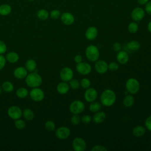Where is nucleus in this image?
Instances as JSON below:
<instances>
[{
	"mask_svg": "<svg viewBox=\"0 0 151 151\" xmlns=\"http://www.w3.org/2000/svg\"><path fill=\"white\" fill-rule=\"evenodd\" d=\"M116 94L115 92L111 89H106L101 94V104L106 107H111L116 102Z\"/></svg>",
	"mask_w": 151,
	"mask_h": 151,
	"instance_id": "nucleus-1",
	"label": "nucleus"
},
{
	"mask_svg": "<svg viewBox=\"0 0 151 151\" xmlns=\"http://www.w3.org/2000/svg\"><path fill=\"white\" fill-rule=\"evenodd\" d=\"M25 78L26 84L31 88L39 87L42 83V77L35 71L28 74Z\"/></svg>",
	"mask_w": 151,
	"mask_h": 151,
	"instance_id": "nucleus-2",
	"label": "nucleus"
},
{
	"mask_svg": "<svg viewBox=\"0 0 151 151\" xmlns=\"http://www.w3.org/2000/svg\"><path fill=\"white\" fill-rule=\"evenodd\" d=\"M86 58L91 62H96L100 57V51L97 46L95 45H90L87 47L85 50Z\"/></svg>",
	"mask_w": 151,
	"mask_h": 151,
	"instance_id": "nucleus-3",
	"label": "nucleus"
},
{
	"mask_svg": "<svg viewBox=\"0 0 151 151\" xmlns=\"http://www.w3.org/2000/svg\"><path fill=\"white\" fill-rule=\"evenodd\" d=\"M127 91L131 94H136L140 90V85L139 81L135 78H129L126 80L125 84Z\"/></svg>",
	"mask_w": 151,
	"mask_h": 151,
	"instance_id": "nucleus-4",
	"label": "nucleus"
},
{
	"mask_svg": "<svg viewBox=\"0 0 151 151\" xmlns=\"http://www.w3.org/2000/svg\"><path fill=\"white\" fill-rule=\"evenodd\" d=\"M85 109V104L79 100H76L72 101L69 106L70 111L73 114H79L81 113Z\"/></svg>",
	"mask_w": 151,
	"mask_h": 151,
	"instance_id": "nucleus-5",
	"label": "nucleus"
},
{
	"mask_svg": "<svg viewBox=\"0 0 151 151\" xmlns=\"http://www.w3.org/2000/svg\"><path fill=\"white\" fill-rule=\"evenodd\" d=\"M30 98L35 102L41 101L44 98V92L39 87L32 88L29 93Z\"/></svg>",
	"mask_w": 151,
	"mask_h": 151,
	"instance_id": "nucleus-6",
	"label": "nucleus"
},
{
	"mask_svg": "<svg viewBox=\"0 0 151 151\" xmlns=\"http://www.w3.org/2000/svg\"><path fill=\"white\" fill-rule=\"evenodd\" d=\"M7 114L11 119L15 120L21 117L22 116V111L18 106H12L8 108Z\"/></svg>",
	"mask_w": 151,
	"mask_h": 151,
	"instance_id": "nucleus-7",
	"label": "nucleus"
},
{
	"mask_svg": "<svg viewBox=\"0 0 151 151\" xmlns=\"http://www.w3.org/2000/svg\"><path fill=\"white\" fill-rule=\"evenodd\" d=\"M86 141L81 137H75L72 142V147L75 151H84L86 150Z\"/></svg>",
	"mask_w": 151,
	"mask_h": 151,
	"instance_id": "nucleus-8",
	"label": "nucleus"
},
{
	"mask_svg": "<svg viewBox=\"0 0 151 151\" xmlns=\"http://www.w3.org/2000/svg\"><path fill=\"white\" fill-rule=\"evenodd\" d=\"M73 76L74 72L73 70L68 67H65L60 70V77L63 81H70L72 78H73Z\"/></svg>",
	"mask_w": 151,
	"mask_h": 151,
	"instance_id": "nucleus-9",
	"label": "nucleus"
},
{
	"mask_svg": "<svg viewBox=\"0 0 151 151\" xmlns=\"http://www.w3.org/2000/svg\"><path fill=\"white\" fill-rule=\"evenodd\" d=\"M76 71L81 75H88L89 74L92 68L91 65L86 62H81L76 64Z\"/></svg>",
	"mask_w": 151,
	"mask_h": 151,
	"instance_id": "nucleus-10",
	"label": "nucleus"
},
{
	"mask_svg": "<svg viewBox=\"0 0 151 151\" xmlns=\"http://www.w3.org/2000/svg\"><path fill=\"white\" fill-rule=\"evenodd\" d=\"M98 93L96 88L93 87H88L86 89L84 94V97L86 101L88 103H91L96 101L97 98Z\"/></svg>",
	"mask_w": 151,
	"mask_h": 151,
	"instance_id": "nucleus-11",
	"label": "nucleus"
},
{
	"mask_svg": "<svg viewBox=\"0 0 151 151\" xmlns=\"http://www.w3.org/2000/svg\"><path fill=\"white\" fill-rule=\"evenodd\" d=\"M70 134V130L67 126L59 127L55 130V134L57 138L61 140H64L68 138Z\"/></svg>",
	"mask_w": 151,
	"mask_h": 151,
	"instance_id": "nucleus-12",
	"label": "nucleus"
},
{
	"mask_svg": "<svg viewBox=\"0 0 151 151\" xmlns=\"http://www.w3.org/2000/svg\"><path fill=\"white\" fill-rule=\"evenodd\" d=\"M94 69L99 74H104L109 70L108 63L104 60H98L95 62Z\"/></svg>",
	"mask_w": 151,
	"mask_h": 151,
	"instance_id": "nucleus-13",
	"label": "nucleus"
},
{
	"mask_svg": "<svg viewBox=\"0 0 151 151\" xmlns=\"http://www.w3.org/2000/svg\"><path fill=\"white\" fill-rule=\"evenodd\" d=\"M131 16L134 21H140L145 17V11L141 8H136L132 11Z\"/></svg>",
	"mask_w": 151,
	"mask_h": 151,
	"instance_id": "nucleus-14",
	"label": "nucleus"
},
{
	"mask_svg": "<svg viewBox=\"0 0 151 151\" xmlns=\"http://www.w3.org/2000/svg\"><path fill=\"white\" fill-rule=\"evenodd\" d=\"M61 20L64 24L70 25L74 23L75 19L72 14L68 12H65L61 15Z\"/></svg>",
	"mask_w": 151,
	"mask_h": 151,
	"instance_id": "nucleus-15",
	"label": "nucleus"
},
{
	"mask_svg": "<svg viewBox=\"0 0 151 151\" xmlns=\"http://www.w3.org/2000/svg\"><path fill=\"white\" fill-rule=\"evenodd\" d=\"M98 35V30L95 27H90L87 29L85 32V37L87 40L93 41L95 40Z\"/></svg>",
	"mask_w": 151,
	"mask_h": 151,
	"instance_id": "nucleus-16",
	"label": "nucleus"
},
{
	"mask_svg": "<svg viewBox=\"0 0 151 151\" xmlns=\"http://www.w3.org/2000/svg\"><path fill=\"white\" fill-rule=\"evenodd\" d=\"M116 60L120 64H126L129 60V54L126 51L120 50L117 53Z\"/></svg>",
	"mask_w": 151,
	"mask_h": 151,
	"instance_id": "nucleus-17",
	"label": "nucleus"
},
{
	"mask_svg": "<svg viewBox=\"0 0 151 151\" xmlns=\"http://www.w3.org/2000/svg\"><path fill=\"white\" fill-rule=\"evenodd\" d=\"M13 74L15 78L18 79H24L27 76L28 71L25 68V67L20 66L18 67H17L14 70Z\"/></svg>",
	"mask_w": 151,
	"mask_h": 151,
	"instance_id": "nucleus-18",
	"label": "nucleus"
},
{
	"mask_svg": "<svg viewBox=\"0 0 151 151\" xmlns=\"http://www.w3.org/2000/svg\"><path fill=\"white\" fill-rule=\"evenodd\" d=\"M106 118V113L103 111H98L95 113L92 117V120L96 124H100L103 123Z\"/></svg>",
	"mask_w": 151,
	"mask_h": 151,
	"instance_id": "nucleus-19",
	"label": "nucleus"
},
{
	"mask_svg": "<svg viewBox=\"0 0 151 151\" xmlns=\"http://www.w3.org/2000/svg\"><path fill=\"white\" fill-rule=\"evenodd\" d=\"M56 89L59 94H65L70 90V86L67 82L63 81L57 84Z\"/></svg>",
	"mask_w": 151,
	"mask_h": 151,
	"instance_id": "nucleus-20",
	"label": "nucleus"
},
{
	"mask_svg": "<svg viewBox=\"0 0 151 151\" xmlns=\"http://www.w3.org/2000/svg\"><path fill=\"white\" fill-rule=\"evenodd\" d=\"M5 58H6V60L9 63L14 64V63H16L19 60V56L18 54L16 52L11 51L6 54V55H5Z\"/></svg>",
	"mask_w": 151,
	"mask_h": 151,
	"instance_id": "nucleus-21",
	"label": "nucleus"
},
{
	"mask_svg": "<svg viewBox=\"0 0 151 151\" xmlns=\"http://www.w3.org/2000/svg\"><path fill=\"white\" fill-rule=\"evenodd\" d=\"M145 133H146V127L141 125L136 126L132 130L133 134L137 137H139L143 136L145 134Z\"/></svg>",
	"mask_w": 151,
	"mask_h": 151,
	"instance_id": "nucleus-22",
	"label": "nucleus"
},
{
	"mask_svg": "<svg viewBox=\"0 0 151 151\" xmlns=\"http://www.w3.org/2000/svg\"><path fill=\"white\" fill-rule=\"evenodd\" d=\"M25 67L29 72H34L37 68V63L33 59H29L27 60L25 64Z\"/></svg>",
	"mask_w": 151,
	"mask_h": 151,
	"instance_id": "nucleus-23",
	"label": "nucleus"
},
{
	"mask_svg": "<svg viewBox=\"0 0 151 151\" xmlns=\"http://www.w3.org/2000/svg\"><path fill=\"white\" fill-rule=\"evenodd\" d=\"M12 8L10 5L4 4L0 5V15L2 16H7L11 14Z\"/></svg>",
	"mask_w": 151,
	"mask_h": 151,
	"instance_id": "nucleus-24",
	"label": "nucleus"
},
{
	"mask_svg": "<svg viewBox=\"0 0 151 151\" xmlns=\"http://www.w3.org/2000/svg\"><path fill=\"white\" fill-rule=\"evenodd\" d=\"M134 103V97L130 94L126 95L123 100V104L124 106L126 107H132Z\"/></svg>",
	"mask_w": 151,
	"mask_h": 151,
	"instance_id": "nucleus-25",
	"label": "nucleus"
},
{
	"mask_svg": "<svg viewBox=\"0 0 151 151\" xmlns=\"http://www.w3.org/2000/svg\"><path fill=\"white\" fill-rule=\"evenodd\" d=\"M37 16L40 20H46L48 18L50 14L48 11L45 9H40L37 12Z\"/></svg>",
	"mask_w": 151,
	"mask_h": 151,
	"instance_id": "nucleus-26",
	"label": "nucleus"
},
{
	"mask_svg": "<svg viewBox=\"0 0 151 151\" xmlns=\"http://www.w3.org/2000/svg\"><path fill=\"white\" fill-rule=\"evenodd\" d=\"M127 47L131 51H137L140 48V44L136 40H132L127 44Z\"/></svg>",
	"mask_w": 151,
	"mask_h": 151,
	"instance_id": "nucleus-27",
	"label": "nucleus"
},
{
	"mask_svg": "<svg viewBox=\"0 0 151 151\" xmlns=\"http://www.w3.org/2000/svg\"><path fill=\"white\" fill-rule=\"evenodd\" d=\"M1 87H2V90H4L6 93H11L13 91L14 89V84L11 81H4L2 83Z\"/></svg>",
	"mask_w": 151,
	"mask_h": 151,
	"instance_id": "nucleus-28",
	"label": "nucleus"
},
{
	"mask_svg": "<svg viewBox=\"0 0 151 151\" xmlns=\"http://www.w3.org/2000/svg\"><path fill=\"white\" fill-rule=\"evenodd\" d=\"M22 116L27 120H32L34 117V113L31 109L26 108L22 111Z\"/></svg>",
	"mask_w": 151,
	"mask_h": 151,
	"instance_id": "nucleus-29",
	"label": "nucleus"
},
{
	"mask_svg": "<svg viewBox=\"0 0 151 151\" xmlns=\"http://www.w3.org/2000/svg\"><path fill=\"white\" fill-rule=\"evenodd\" d=\"M29 94L28 90L25 87H20L16 91V95L18 97L24 99L27 97Z\"/></svg>",
	"mask_w": 151,
	"mask_h": 151,
	"instance_id": "nucleus-30",
	"label": "nucleus"
},
{
	"mask_svg": "<svg viewBox=\"0 0 151 151\" xmlns=\"http://www.w3.org/2000/svg\"><path fill=\"white\" fill-rule=\"evenodd\" d=\"M89 110L91 112H93V113H96L98 111H99L101 109V104L99 102H96V101H93L91 103H90V104L89 105L88 107Z\"/></svg>",
	"mask_w": 151,
	"mask_h": 151,
	"instance_id": "nucleus-31",
	"label": "nucleus"
},
{
	"mask_svg": "<svg viewBox=\"0 0 151 151\" xmlns=\"http://www.w3.org/2000/svg\"><path fill=\"white\" fill-rule=\"evenodd\" d=\"M127 29H128V31L130 33L134 34L138 31L139 26H138V25L136 22H132L129 24Z\"/></svg>",
	"mask_w": 151,
	"mask_h": 151,
	"instance_id": "nucleus-32",
	"label": "nucleus"
},
{
	"mask_svg": "<svg viewBox=\"0 0 151 151\" xmlns=\"http://www.w3.org/2000/svg\"><path fill=\"white\" fill-rule=\"evenodd\" d=\"M80 86L84 88V89H87L88 87H90L91 86V81L88 78H83L80 81Z\"/></svg>",
	"mask_w": 151,
	"mask_h": 151,
	"instance_id": "nucleus-33",
	"label": "nucleus"
},
{
	"mask_svg": "<svg viewBox=\"0 0 151 151\" xmlns=\"http://www.w3.org/2000/svg\"><path fill=\"white\" fill-rule=\"evenodd\" d=\"M14 124H15V127L19 130H22V129H24L26 126L25 122L23 120L20 119L15 120Z\"/></svg>",
	"mask_w": 151,
	"mask_h": 151,
	"instance_id": "nucleus-34",
	"label": "nucleus"
},
{
	"mask_svg": "<svg viewBox=\"0 0 151 151\" xmlns=\"http://www.w3.org/2000/svg\"><path fill=\"white\" fill-rule=\"evenodd\" d=\"M45 127L48 131H54L55 130V123L52 120H48L45 123Z\"/></svg>",
	"mask_w": 151,
	"mask_h": 151,
	"instance_id": "nucleus-35",
	"label": "nucleus"
},
{
	"mask_svg": "<svg viewBox=\"0 0 151 151\" xmlns=\"http://www.w3.org/2000/svg\"><path fill=\"white\" fill-rule=\"evenodd\" d=\"M69 86L70 87H71L72 89L76 90L80 86V81L76 78H72L70 81H69Z\"/></svg>",
	"mask_w": 151,
	"mask_h": 151,
	"instance_id": "nucleus-36",
	"label": "nucleus"
},
{
	"mask_svg": "<svg viewBox=\"0 0 151 151\" xmlns=\"http://www.w3.org/2000/svg\"><path fill=\"white\" fill-rule=\"evenodd\" d=\"M70 121L72 124L77 125L80 123L81 121V118L80 117L78 114H73V116L71 117Z\"/></svg>",
	"mask_w": 151,
	"mask_h": 151,
	"instance_id": "nucleus-37",
	"label": "nucleus"
},
{
	"mask_svg": "<svg viewBox=\"0 0 151 151\" xmlns=\"http://www.w3.org/2000/svg\"><path fill=\"white\" fill-rule=\"evenodd\" d=\"M50 17L54 19H58L60 17H61V12L58 9H54L50 12Z\"/></svg>",
	"mask_w": 151,
	"mask_h": 151,
	"instance_id": "nucleus-38",
	"label": "nucleus"
},
{
	"mask_svg": "<svg viewBox=\"0 0 151 151\" xmlns=\"http://www.w3.org/2000/svg\"><path fill=\"white\" fill-rule=\"evenodd\" d=\"M119 64L114 61L111 62L109 64H108V68L111 71H117L119 69Z\"/></svg>",
	"mask_w": 151,
	"mask_h": 151,
	"instance_id": "nucleus-39",
	"label": "nucleus"
},
{
	"mask_svg": "<svg viewBox=\"0 0 151 151\" xmlns=\"http://www.w3.org/2000/svg\"><path fill=\"white\" fill-rule=\"evenodd\" d=\"M81 121L85 124H88L92 121V117L88 114H85L81 118Z\"/></svg>",
	"mask_w": 151,
	"mask_h": 151,
	"instance_id": "nucleus-40",
	"label": "nucleus"
},
{
	"mask_svg": "<svg viewBox=\"0 0 151 151\" xmlns=\"http://www.w3.org/2000/svg\"><path fill=\"white\" fill-rule=\"evenodd\" d=\"M107 148L101 145H97L91 148V151H107Z\"/></svg>",
	"mask_w": 151,
	"mask_h": 151,
	"instance_id": "nucleus-41",
	"label": "nucleus"
},
{
	"mask_svg": "<svg viewBox=\"0 0 151 151\" xmlns=\"http://www.w3.org/2000/svg\"><path fill=\"white\" fill-rule=\"evenodd\" d=\"M145 125L146 129L149 131H151V115L148 116L145 122Z\"/></svg>",
	"mask_w": 151,
	"mask_h": 151,
	"instance_id": "nucleus-42",
	"label": "nucleus"
},
{
	"mask_svg": "<svg viewBox=\"0 0 151 151\" xmlns=\"http://www.w3.org/2000/svg\"><path fill=\"white\" fill-rule=\"evenodd\" d=\"M6 50L7 47L5 43L0 40V54H4L6 51Z\"/></svg>",
	"mask_w": 151,
	"mask_h": 151,
	"instance_id": "nucleus-43",
	"label": "nucleus"
},
{
	"mask_svg": "<svg viewBox=\"0 0 151 151\" xmlns=\"http://www.w3.org/2000/svg\"><path fill=\"white\" fill-rule=\"evenodd\" d=\"M6 58L2 54H0V70L3 69L6 64Z\"/></svg>",
	"mask_w": 151,
	"mask_h": 151,
	"instance_id": "nucleus-44",
	"label": "nucleus"
},
{
	"mask_svg": "<svg viewBox=\"0 0 151 151\" xmlns=\"http://www.w3.org/2000/svg\"><path fill=\"white\" fill-rule=\"evenodd\" d=\"M113 50L114 51L117 52H119V51L121 50V49H122V45L119 42H116L113 45Z\"/></svg>",
	"mask_w": 151,
	"mask_h": 151,
	"instance_id": "nucleus-45",
	"label": "nucleus"
},
{
	"mask_svg": "<svg viewBox=\"0 0 151 151\" xmlns=\"http://www.w3.org/2000/svg\"><path fill=\"white\" fill-rule=\"evenodd\" d=\"M74 60L76 64H78L83 61V57L80 54H77L75 55Z\"/></svg>",
	"mask_w": 151,
	"mask_h": 151,
	"instance_id": "nucleus-46",
	"label": "nucleus"
},
{
	"mask_svg": "<svg viewBox=\"0 0 151 151\" xmlns=\"http://www.w3.org/2000/svg\"><path fill=\"white\" fill-rule=\"evenodd\" d=\"M145 10L147 14L151 15V1L146 4L145 5Z\"/></svg>",
	"mask_w": 151,
	"mask_h": 151,
	"instance_id": "nucleus-47",
	"label": "nucleus"
},
{
	"mask_svg": "<svg viewBox=\"0 0 151 151\" xmlns=\"http://www.w3.org/2000/svg\"><path fill=\"white\" fill-rule=\"evenodd\" d=\"M138 1V2L141 4V5H143L146 3H147L148 2L149 0H137Z\"/></svg>",
	"mask_w": 151,
	"mask_h": 151,
	"instance_id": "nucleus-48",
	"label": "nucleus"
},
{
	"mask_svg": "<svg viewBox=\"0 0 151 151\" xmlns=\"http://www.w3.org/2000/svg\"><path fill=\"white\" fill-rule=\"evenodd\" d=\"M147 29L151 33V21H150L147 25Z\"/></svg>",
	"mask_w": 151,
	"mask_h": 151,
	"instance_id": "nucleus-49",
	"label": "nucleus"
},
{
	"mask_svg": "<svg viewBox=\"0 0 151 151\" xmlns=\"http://www.w3.org/2000/svg\"><path fill=\"white\" fill-rule=\"evenodd\" d=\"M2 91V87H1V86H0V94H1Z\"/></svg>",
	"mask_w": 151,
	"mask_h": 151,
	"instance_id": "nucleus-50",
	"label": "nucleus"
},
{
	"mask_svg": "<svg viewBox=\"0 0 151 151\" xmlns=\"http://www.w3.org/2000/svg\"><path fill=\"white\" fill-rule=\"evenodd\" d=\"M27 1H29V2H32V1H34L35 0H27Z\"/></svg>",
	"mask_w": 151,
	"mask_h": 151,
	"instance_id": "nucleus-51",
	"label": "nucleus"
}]
</instances>
